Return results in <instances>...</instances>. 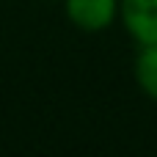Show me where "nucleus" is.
<instances>
[{
  "instance_id": "obj_1",
  "label": "nucleus",
  "mask_w": 157,
  "mask_h": 157,
  "mask_svg": "<svg viewBox=\"0 0 157 157\" xmlns=\"http://www.w3.org/2000/svg\"><path fill=\"white\" fill-rule=\"evenodd\" d=\"M66 22L80 33H105L119 22V0H61Z\"/></svg>"
},
{
  "instance_id": "obj_2",
  "label": "nucleus",
  "mask_w": 157,
  "mask_h": 157,
  "mask_svg": "<svg viewBox=\"0 0 157 157\" xmlns=\"http://www.w3.org/2000/svg\"><path fill=\"white\" fill-rule=\"evenodd\" d=\"M119 25L141 44H157V0H119Z\"/></svg>"
},
{
  "instance_id": "obj_3",
  "label": "nucleus",
  "mask_w": 157,
  "mask_h": 157,
  "mask_svg": "<svg viewBox=\"0 0 157 157\" xmlns=\"http://www.w3.org/2000/svg\"><path fill=\"white\" fill-rule=\"evenodd\" d=\"M132 80L146 99L157 102V44H141L135 50Z\"/></svg>"
}]
</instances>
